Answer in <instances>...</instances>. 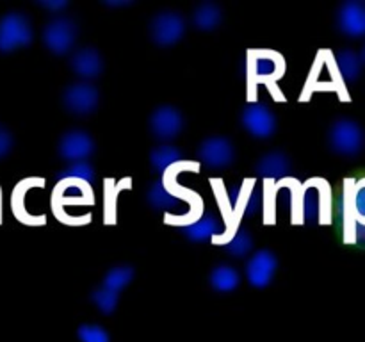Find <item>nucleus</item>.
<instances>
[{
    "label": "nucleus",
    "instance_id": "2eb2a0df",
    "mask_svg": "<svg viewBox=\"0 0 365 342\" xmlns=\"http://www.w3.org/2000/svg\"><path fill=\"white\" fill-rule=\"evenodd\" d=\"M257 173L262 178H269V180H285V178L291 175L292 164L291 159L285 155L280 150H273V152H267L257 160L255 164Z\"/></svg>",
    "mask_w": 365,
    "mask_h": 342
},
{
    "label": "nucleus",
    "instance_id": "423d86ee",
    "mask_svg": "<svg viewBox=\"0 0 365 342\" xmlns=\"http://www.w3.org/2000/svg\"><path fill=\"white\" fill-rule=\"evenodd\" d=\"M185 20L175 11H163L155 14L150 24V36L159 46H173L184 38Z\"/></svg>",
    "mask_w": 365,
    "mask_h": 342
},
{
    "label": "nucleus",
    "instance_id": "dca6fc26",
    "mask_svg": "<svg viewBox=\"0 0 365 342\" xmlns=\"http://www.w3.org/2000/svg\"><path fill=\"white\" fill-rule=\"evenodd\" d=\"M334 64L341 82H344V84H353V82L359 81L360 75H362L365 59L362 53L355 52V50L351 48H346L341 50V52L335 56Z\"/></svg>",
    "mask_w": 365,
    "mask_h": 342
},
{
    "label": "nucleus",
    "instance_id": "f8f14e48",
    "mask_svg": "<svg viewBox=\"0 0 365 342\" xmlns=\"http://www.w3.org/2000/svg\"><path fill=\"white\" fill-rule=\"evenodd\" d=\"M198 157L205 166L221 170L228 167L235 160V148L232 141L223 135H212L203 139L198 148Z\"/></svg>",
    "mask_w": 365,
    "mask_h": 342
},
{
    "label": "nucleus",
    "instance_id": "72a5a7b5",
    "mask_svg": "<svg viewBox=\"0 0 365 342\" xmlns=\"http://www.w3.org/2000/svg\"><path fill=\"white\" fill-rule=\"evenodd\" d=\"M362 56H364V59H365V53L364 52H362Z\"/></svg>",
    "mask_w": 365,
    "mask_h": 342
},
{
    "label": "nucleus",
    "instance_id": "5701e85b",
    "mask_svg": "<svg viewBox=\"0 0 365 342\" xmlns=\"http://www.w3.org/2000/svg\"><path fill=\"white\" fill-rule=\"evenodd\" d=\"M225 249L235 259H245L253 249V237L246 228H237L227 242H223Z\"/></svg>",
    "mask_w": 365,
    "mask_h": 342
},
{
    "label": "nucleus",
    "instance_id": "1a4fd4ad",
    "mask_svg": "<svg viewBox=\"0 0 365 342\" xmlns=\"http://www.w3.org/2000/svg\"><path fill=\"white\" fill-rule=\"evenodd\" d=\"M241 123L253 138L266 139L277 132V116L266 103L253 102L242 109Z\"/></svg>",
    "mask_w": 365,
    "mask_h": 342
},
{
    "label": "nucleus",
    "instance_id": "4468645a",
    "mask_svg": "<svg viewBox=\"0 0 365 342\" xmlns=\"http://www.w3.org/2000/svg\"><path fill=\"white\" fill-rule=\"evenodd\" d=\"M337 27L349 38L365 36V4L356 0L342 4L337 13Z\"/></svg>",
    "mask_w": 365,
    "mask_h": 342
},
{
    "label": "nucleus",
    "instance_id": "7c9ffc66",
    "mask_svg": "<svg viewBox=\"0 0 365 342\" xmlns=\"http://www.w3.org/2000/svg\"><path fill=\"white\" fill-rule=\"evenodd\" d=\"M351 241L356 244L365 246V224L359 223V221H353L351 227Z\"/></svg>",
    "mask_w": 365,
    "mask_h": 342
},
{
    "label": "nucleus",
    "instance_id": "4be33fe9",
    "mask_svg": "<svg viewBox=\"0 0 365 342\" xmlns=\"http://www.w3.org/2000/svg\"><path fill=\"white\" fill-rule=\"evenodd\" d=\"M57 180L61 182H71V184H91L95 180V170L88 160L84 162H73L68 167L61 170L57 173Z\"/></svg>",
    "mask_w": 365,
    "mask_h": 342
},
{
    "label": "nucleus",
    "instance_id": "6ab92c4d",
    "mask_svg": "<svg viewBox=\"0 0 365 342\" xmlns=\"http://www.w3.org/2000/svg\"><path fill=\"white\" fill-rule=\"evenodd\" d=\"M210 287L217 292H232L241 285V273L230 264H220L210 271Z\"/></svg>",
    "mask_w": 365,
    "mask_h": 342
},
{
    "label": "nucleus",
    "instance_id": "b1692460",
    "mask_svg": "<svg viewBox=\"0 0 365 342\" xmlns=\"http://www.w3.org/2000/svg\"><path fill=\"white\" fill-rule=\"evenodd\" d=\"M132 278H134V269H132L130 266L110 267V269L106 273V276H103L102 287L120 294V292L130 284Z\"/></svg>",
    "mask_w": 365,
    "mask_h": 342
},
{
    "label": "nucleus",
    "instance_id": "a211bd4d",
    "mask_svg": "<svg viewBox=\"0 0 365 342\" xmlns=\"http://www.w3.org/2000/svg\"><path fill=\"white\" fill-rule=\"evenodd\" d=\"M146 200H148L150 207L157 210H175L182 203L180 196L175 195L171 187L164 180H157L150 185L146 191Z\"/></svg>",
    "mask_w": 365,
    "mask_h": 342
},
{
    "label": "nucleus",
    "instance_id": "473e14b6",
    "mask_svg": "<svg viewBox=\"0 0 365 342\" xmlns=\"http://www.w3.org/2000/svg\"><path fill=\"white\" fill-rule=\"evenodd\" d=\"M107 6H128L130 2H106Z\"/></svg>",
    "mask_w": 365,
    "mask_h": 342
},
{
    "label": "nucleus",
    "instance_id": "7ed1b4c3",
    "mask_svg": "<svg viewBox=\"0 0 365 342\" xmlns=\"http://www.w3.org/2000/svg\"><path fill=\"white\" fill-rule=\"evenodd\" d=\"M34 39V31L29 18L21 13H7L0 18V52L9 53L29 46Z\"/></svg>",
    "mask_w": 365,
    "mask_h": 342
},
{
    "label": "nucleus",
    "instance_id": "a878e982",
    "mask_svg": "<svg viewBox=\"0 0 365 342\" xmlns=\"http://www.w3.org/2000/svg\"><path fill=\"white\" fill-rule=\"evenodd\" d=\"M264 205V195H262V189L257 187L255 184L252 187L245 189L242 192V200H241V212L245 217H253L260 212Z\"/></svg>",
    "mask_w": 365,
    "mask_h": 342
},
{
    "label": "nucleus",
    "instance_id": "9d476101",
    "mask_svg": "<svg viewBox=\"0 0 365 342\" xmlns=\"http://www.w3.org/2000/svg\"><path fill=\"white\" fill-rule=\"evenodd\" d=\"M278 269V259L271 249H257L246 262L245 274L252 287L264 289L273 281Z\"/></svg>",
    "mask_w": 365,
    "mask_h": 342
},
{
    "label": "nucleus",
    "instance_id": "39448f33",
    "mask_svg": "<svg viewBox=\"0 0 365 342\" xmlns=\"http://www.w3.org/2000/svg\"><path fill=\"white\" fill-rule=\"evenodd\" d=\"M284 61L274 52L250 53L241 61V77H245L250 84L260 81H274L284 73Z\"/></svg>",
    "mask_w": 365,
    "mask_h": 342
},
{
    "label": "nucleus",
    "instance_id": "f3484780",
    "mask_svg": "<svg viewBox=\"0 0 365 342\" xmlns=\"http://www.w3.org/2000/svg\"><path fill=\"white\" fill-rule=\"evenodd\" d=\"M185 237L192 242H203L207 239L216 237L221 232V223L212 212H205L200 219L191 221V223L182 224L180 228Z\"/></svg>",
    "mask_w": 365,
    "mask_h": 342
},
{
    "label": "nucleus",
    "instance_id": "ddd939ff",
    "mask_svg": "<svg viewBox=\"0 0 365 342\" xmlns=\"http://www.w3.org/2000/svg\"><path fill=\"white\" fill-rule=\"evenodd\" d=\"M70 66L77 77H81L84 82H89L102 73L103 59L96 48L82 46L70 56Z\"/></svg>",
    "mask_w": 365,
    "mask_h": 342
},
{
    "label": "nucleus",
    "instance_id": "412c9836",
    "mask_svg": "<svg viewBox=\"0 0 365 342\" xmlns=\"http://www.w3.org/2000/svg\"><path fill=\"white\" fill-rule=\"evenodd\" d=\"M223 21V11L216 4H202L192 13V25L200 31H214Z\"/></svg>",
    "mask_w": 365,
    "mask_h": 342
},
{
    "label": "nucleus",
    "instance_id": "cd10ccee",
    "mask_svg": "<svg viewBox=\"0 0 365 342\" xmlns=\"http://www.w3.org/2000/svg\"><path fill=\"white\" fill-rule=\"evenodd\" d=\"M273 200L277 203V207H280L282 210H291V212H294L296 207H298V189H294L292 185L280 184Z\"/></svg>",
    "mask_w": 365,
    "mask_h": 342
},
{
    "label": "nucleus",
    "instance_id": "bb28decb",
    "mask_svg": "<svg viewBox=\"0 0 365 342\" xmlns=\"http://www.w3.org/2000/svg\"><path fill=\"white\" fill-rule=\"evenodd\" d=\"M91 299L93 303L98 306L100 312L106 314V316H110L118 306V294L106 287H98L96 291H93Z\"/></svg>",
    "mask_w": 365,
    "mask_h": 342
},
{
    "label": "nucleus",
    "instance_id": "0eeeda50",
    "mask_svg": "<svg viewBox=\"0 0 365 342\" xmlns=\"http://www.w3.org/2000/svg\"><path fill=\"white\" fill-rule=\"evenodd\" d=\"M95 152V139L82 128H71L61 135L57 142V153L68 162H84Z\"/></svg>",
    "mask_w": 365,
    "mask_h": 342
},
{
    "label": "nucleus",
    "instance_id": "2f4dec72",
    "mask_svg": "<svg viewBox=\"0 0 365 342\" xmlns=\"http://www.w3.org/2000/svg\"><path fill=\"white\" fill-rule=\"evenodd\" d=\"M38 4H39V6H41V7H45V9L52 11L53 14L61 13V11L66 9V7H68L66 0H39Z\"/></svg>",
    "mask_w": 365,
    "mask_h": 342
},
{
    "label": "nucleus",
    "instance_id": "9b49d317",
    "mask_svg": "<svg viewBox=\"0 0 365 342\" xmlns=\"http://www.w3.org/2000/svg\"><path fill=\"white\" fill-rule=\"evenodd\" d=\"M184 116L173 105H160L150 116V130L159 141H171L184 130Z\"/></svg>",
    "mask_w": 365,
    "mask_h": 342
},
{
    "label": "nucleus",
    "instance_id": "20e7f679",
    "mask_svg": "<svg viewBox=\"0 0 365 342\" xmlns=\"http://www.w3.org/2000/svg\"><path fill=\"white\" fill-rule=\"evenodd\" d=\"M78 36V27L70 16H56L43 28V43L50 52L64 56L75 46Z\"/></svg>",
    "mask_w": 365,
    "mask_h": 342
},
{
    "label": "nucleus",
    "instance_id": "c85d7f7f",
    "mask_svg": "<svg viewBox=\"0 0 365 342\" xmlns=\"http://www.w3.org/2000/svg\"><path fill=\"white\" fill-rule=\"evenodd\" d=\"M77 335L81 342H110V335L100 324H82Z\"/></svg>",
    "mask_w": 365,
    "mask_h": 342
},
{
    "label": "nucleus",
    "instance_id": "f257e3e1",
    "mask_svg": "<svg viewBox=\"0 0 365 342\" xmlns=\"http://www.w3.org/2000/svg\"><path fill=\"white\" fill-rule=\"evenodd\" d=\"M298 209L303 223H330L331 195L327 182L321 178L307 182L298 192Z\"/></svg>",
    "mask_w": 365,
    "mask_h": 342
},
{
    "label": "nucleus",
    "instance_id": "f704fd0d",
    "mask_svg": "<svg viewBox=\"0 0 365 342\" xmlns=\"http://www.w3.org/2000/svg\"><path fill=\"white\" fill-rule=\"evenodd\" d=\"M364 53H365V46H364Z\"/></svg>",
    "mask_w": 365,
    "mask_h": 342
},
{
    "label": "nucleus",
    "instance_id": "f03ea898",
    "mask_svg": "<svg viewBox=\"0 0 365 342\" xmlns=\"http://www.w3.org/2000/svg\"><path fill=\"white\" fill-rule=\"evenodd\" d=\"M328 142L335 153L344 157H356L365 148L364 128L349 118L334 121L328 132Z\"/></svg>",
    "mask_w": 365,
    "mask_h": 342
},
{
    "label": "nucleus",
    "instance_id": "aec40b11",
    "mask_svg": "<svg viewBox=\"0 0 365 342\" xmlns=\"http://www.w3.org/2000/svg\"><path fill=\"white\" fill-rule=\"evenodd\" d=\"M184 157V153L177 148L175 145H170V142H160L159 146L152 150L150 153V164H152L153 171L157 173H166L168 170L178 164Z\"/></svg>",
    "mask_w": 365,
    "mask_h": 342
},
{
    "label": "nucleus",
    "instance_id": "c756f323",
    "mask_svg": "<svg viewBox=\"0 0 365 342\" xmlns=\"http://www.w3.org/2000/svg\"><path fill=\"white\" fill-rule=\"evenodd\" d=\"M14 146V138L2 123H0V159L7 157Z\"/></svg>",
    "mask_w": 365,
    "mask_h": 342
},
{
    "label": "nucleus",
    "instance_id": "393cba45",
    "mask_svg": "<svg viewBox=\"0 0 365 342\" xmlns=\"http://www.w3.org/2000/svg\"><path fill=\"white\" fill-rule=\"evenodd\" d=\"M348 202L353 221L365 224V177L359 182H353L351 191L348 192Z\"/></svg>",
    "mask_w": 365,
    "mask_h": 342
},
{
    "label": "nucleus",
    "instance_id": "6e6552de",
    "mask_svg": "<svg viewBox=\"0 0 365 342\" xmlns=\"http://www.w3.org/2000/svg\"><path fill=\"white\" fill-rule=\"evenodd\" d=\"M100 93L91 82H75L63 93V105L75 116H89L98 107Z\"/></svg>",
    "mask_w": 365,
    "mask_h": 342
}]
</instances>
